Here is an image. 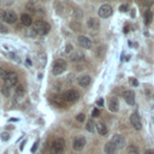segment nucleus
Segmentation results:
<instances>
[{"instance_id": "f257e3e1", "label": "nucleus", "mask_w": 154, "mask_h": 154, "mask_svg": "<svg viewBox=\"0 0 154 154\" xmlns=\"http://www.w3.org/2000/svg\"><path fill=\"white\" fill-rule=\"evenodd\" d=\"M32 29L36 31V34H40V35H46L49 30H51V25L45 22V20H36L34 24H32Z\"/></svg>"}, {"instance_id": "f03ea898", "label": "nucleus", "mask_w": 154, "mask_h": 154, "mask_svg": "<svg viewBox=\"0 0 154 154\" xmlns=\"http://www.w3.org/2000/svg\"><path fill=\"white\" fill-rule=\"evenodd\" d=\"M51 150L53 154H63L65 150V141L63 138L53 141V143L51 144Z\"/></svg>"}, {"instance_id": "7ed1b4c3", "label": "nucleus", "mask_w": 154, "mask_h": 154, "mask_svg": "<svg viewBox=\"0 0 154 154\" xmlns=\"http://www.w3.org/2000/svg\"><path fill=\"white\" fill-rule=\"evenodd\" d=\"M65 70H66V63H65V60L58 59V60H55V61L53 63L52 72H53L54 75H60V73H63Z\"/></svg>"}, {"instance_id": "20e7f679", "label": "nucleus", "mask_w": 154, "mask_h": 154, "mask_svg": "<svg viewBox=\"0 0 154 154\" xmlns=\"http://www.w3.org/2000/svg\"><path fill=\"white\" fill-rule=\"evenodd\" d=\"M78 97H79L78 91H76V90H73V89H70V90H67V91H65V93L63 94V99H64L66 102H75V101L78 100Z\"/></svg>"}, {"instance_id": "39448f33", "label": "nucleus", "mask_w": 154, "mask_h": 154, "mask_svg": "<svg viewBox=\"0 0 154 154\" xmlns=\"http://www.w3.org/2000/svg\"><path fill=\"white\" fill-rule=\"evenodd\" d=\"M4 81H5V84H6V85H8V87H14V85L18 83V75H17L16 72L10 71L8 75H7V77H6Z\"/></svg>"}, {"instance_id": "423d86ee", "label": "nucleus", "mask_w": 154, "mask_h": 154, "mask_svg": "<svg viewBox=\"0 0 154 154\" xmlns=\"http://www.w3.org/2000/svg\"><path fill=\"white\" fill-rule=\"evenodd\" d=\"M112 13H113L112 6L108 5V4H105V5H102V6L99 8V16H100L101 18H107V17H109Z\"/></svg>"}, {"instance_id": "0eeeda50", "label": "nucleus", "mask_w": 154, "mask_h": 154, "mask_svg": "<svg viewBox=\"0 0 154 154\" xmlns=\"http://www.w3.org/2000/svg\"><path fill=\"white\" fill-rule=\"evenodd\" d=\"M111 142L118 148V150H119V149H123V148L125 147V138H124V136H122V135H114V136L112 137Z\"/></svg>"}, {"instance_id": "6e6552de", "label": "nucleus", "mask_w": 154, "mask_h": 154, "mask_svg": "<svg viewBox=\"0 0 154 154\" xmlns=\"http://www.w3.org/2000/svg\"><path fill=\"white\" fill-rule=\"evenodd\" d=\"M130 122H131L132 126H134L136 130H141L142 124H141V119H140V116H138L137 112H134V113L130 116Z\"/></svg>"}, {"instance_id": "1a4fd4ad", "label": "nucleus", "mask_w": 154, "mask_h": 154, "mask_svg": "<svg viewBox=\"0 0 154 154\" xmlns=\"http://www.w3.org/2000/svg\"><path fill=\"white\" fill-rule=\"evenodd\" d=\"M87 144V141H85V138L84 137H77V138H75L73 140V143H72V147H73V149L75 150H82L83 148H84V146Z\"/></svg>"}, {"instance_id": "9d476101", "label": "nucleus", "mask_w": 154, "mask_h": 154, "mask_svg": "<svg viewBox=\"0 0 154 154\" xmlns=\"http://www.w3.org/2000/svg\"><path fill=\"white\" fill-rule=\"evenodd\" d=\"M16 20H17V14L13 11H6V12H4V22L12 24Z\"/></svg>"}, {"instance_id": "9b49d317", "label": "nucleus", "mask_w": 154, "mask_h": 154, "mask_svg": "<svg viewBox=\"0 0 154 154\" xmlns=\"http://www.w3.org/2000/svg\"><path fill=\"white\" fill-rule=\"evenodd\" d=\"M78 43H79L81 47L87 48V49L91 48V46H93L91 40H90L89 37H87V36H79V37H78Z\"/></svg>"}, {"instance_id": "f8f14e48", "label": "nucleus", "mask_w": 154, "mask_h": 154, "mask_svg": "<svg viewBox=\"0 0 154 154\" xmlns=\"http://www.w3.org/2000/svg\"><path fill=\"white\" fill-rule=\"evenodd\" d=\"M123 97L129 105H134L135 103V93L132 90H125L123 93Z\"/></svg>"}, {"instance_id": "ddd939ff", "label": "nucleus", "mask_w": 154, "mask_h": 154, "mask_svg": "<svg viewBox=\"0 0 154 154\" xmlns=\"http://www.w3.org/2000/svg\"><path fill=\"white\" fill-rule=\"evenodd\" d=\"M108 109L111 112H117L119 109V101L117 97H111L108 101Z\"/></svg>"}, {"instance_id": "4468645a", "label": "nucleus", "mask_w": 154, "mask_h": 154, "mask_svg": "<svg viewBox=\"0 0 154 154\" xmlns=\"http://www.w3.org/2000/svg\"><path fill=\"white\" fill-rule=\"evenodd\" d=\"M103 149H105V153H106V154H116V153L118 152V148H117L111 141L105 144V148H103Z\"/></svg>"}, {"instance_id": "2eb2a0df", "label": "nucleus", "mask_w": 154, "mask_h": 154, "mask_svg": "<svg viewBox=\"0 0 154 154\" xmlns=\"http://www.w3.org/2000/svg\"><path fill=\"white\" fill-rule=\"evenodd\" d=\"M87 25H88L90 29H93V30H97L99 26H100V22H99V19H96V18H89L88 22H87Z\"/></svg>"}, {"instance_id": "dca6fc26", "label": "nucleus", "mask_w": 154, "mask_h": 154, "mask_svg": "<svg viewBox=\"0 0 154 154\" xmlns=\"http://www.w3.org/2000/svg\"><path fill=\"white\" fill-rule=\"evenodd\" d=\"M20 20H22V24L25 25V26H30L32 24V19L28 13H23L20 16Z\"/></svg>"}, {"instance_id": "f3484780", "label": "nucleus", "mask_w": 154, "mask_h": 154, "mask_svg": "<svg viewBox=\"0 0 154 154\" xmlns=\"http://www.w3.org/2000/svg\"><path fill=\"white\" fill-rule=\"evenodd\" d=\"M78 84H79L81 87H83V88L88 87V85L90 84V77H89L88 75L81 76V77H79V79H78Z\"/></svg>"}, {"instance_id": "a211bd4d", "label": "nucleus", "mask_w": 154, "mask_h": 154, "mask_svg": "<svg viewBox=\"0 0 154 154\" xmlns=\"http://www.w3.org/2000/svg\"><path fill=\"white\" fill-rule=\"evenodd\" d=\"M96 130H97V132L101 135V136H106L107 135V126L103 124V123H99V124H96Z\"/></svg>"}, {"instance_id": "6ab92c4d", "label": "nucleus", "mask_w": 154, "mask_h": 154, "mask_svg": "<svg viewBox=\"0 0 154 154\" xmlns=\"http://www.w3.org/2000/svg\"><path fill=\"white\" fill-rule=\"evenodd\" d=\"M51 101H52V103H54L57 107L59 106V107H61V106H64L65 105V100L63 99V96L61 97H58V96H53L52 99H51Z\"/></svg>"}, {"instance_id": "aec40b11", "label": "nucleus", "mask_w": 154, "mask_h": 154, "mask_svg": "<svg viewBox=\"0 0 154 154\" xmlns=\"http://www.w3.org/2000/svg\"><path fill=\"white\" fill-rule=\"evenodd\" d=\"M83 58H84V54H83L82 52H76V53H73V54L70 57L71 61H73V63L79 61V60H83Z\"/></svg>"}, {"instance_id": "412c9836", "label": "nucleus", "mask_w": 154, "mask_h": 154, "mask_svg": "<svg viewBox=\"0 0 154 154\" xmlns=\"http://www.w3.org/2000/svg\"><path fill=\"white\" fill-rule=\"evenodd\" d=\"M152 20H153V13H152V11H146L144 12V23H146V25H149L150 23H152Z\"/></svg>"}, {"instance_id": "4be33fe9", "label": "nucleus", "mask_w": 154, "mask_h": 154, "mask_svg": "<svg viewBox=\"0 0 154 154\" xmlns=\"http://www.w3.org/2000/svg\"><path fill=\"white\" fill-rule=\"evenodd\" d=\"M24 94H25V88L23 87V85H17V88H16V96H18V97H23L24 96Z\"/></svg>"}, {"instance_id": "5701e85b", "label": "nucleus", "mask_w": 154, "mask_h": 154, "mask_svg": "<svg viewBox=\"0 0 154 154\" xmlns=\"http://www.w3.org/2000/svg\"><path fill=\"white\" fill-rule=\"evenodd\" d=\"M1 93H2V95H4V96H10V94H11L10 87H8V85H6V84H4V85H2V88H1Z\"/></svg>"}, {"instance_id": "b1692460", "label": "nucleus", "mask_w": 154, "mask_h": 154, "mask_svg": "<svg viewBox=\"0 0 154 154\" xmlns=\"http://www.w3.org/2000/svg\"><path fill=\"white\" fill-rule=\"evenodd\" d=\"M85 129H87L89 132H93V131L95 130V124H94V122H93V120H89V122L87 123V125H85Z\"/></svg>"}, {"instance_id": "393cba45", "label": "nucleus", "mask_w": 154, "mask_h": 154, "mask_svg": "<svg viewBox=\"0 0 154 154\" xmlns=\"http://www.w3.org/2000/svg\"><path fill=\"white\" fill-rule=\"evenodd\" d=\"M128 153L129 154H138V149H137V147H135L134 144H131V146L128 147Z\"/></svg>"}, {"instance_id": "a878e982", "label": "nucleus", "mask_w": 154, "mask_h": 154, "mask_svg": "<svg viewBox=\"0 0 154 154\" xmlns=\"http://www.w3.org/2000/svg\"><path fill=\"white\" fill-rule=\"evenodd\" d=\"M8 72H10V71H7L6 69H4V67H0V78L5 79V78L7 77V75H8Z\"/></svg>"}, {"instance_id": "bb28decb", "label": "nucleus", "mask_w": 154, "mask_h": 154, "mask_svg": "<svg viewBox=\"0 0 154 154\" xmlns=\"http://www.w3.org/2000/svg\"><path fill=\"white\" fill-rule=\"evenodd\" d=\"M105 52H106V47H105V46H100L99 49H97V55H99L100 58H102L103 54H105Z\"/></svg>"}, {"instance_id": "cd10ccee", "label": "nucleus", "mask_w": 154, "mask_h": 154, "mask_svg": "<svg viewBox=\"0 0 154 154\" xmlns=\"http://www.w3.org/2000/svg\"><path fill=\"white\" fill-rule=\"evenodd\" d=\"M138 2L146 7H149L152 4H153V0H138Z\"/></svg>"}, {"instance_id": "c85d7f7f", "label": "nucleus", "mask_w": 154, "mask_h": 154, "mask_svg": "<svg viewBox=\"0 0 154 154\" xmlns=\"http://www.w3.org/2000/svg\"><path fill=\"white\" fill-rule=\"evenodd\" d=\"M76 119H77V122H84V119H85V116L83 114V113H79V114H77L76 116Z\"/></svg>"}, {"instance_id": "c756f323", "label": "nucleus", "mask_w": 154, "mask_h": 154, "mask_svg": "<svg viewBox=\"0 0 154 154\" xmlns=\"http://www.w3.org/2000/svg\"><path fill=\"white\" fill-rule=\"evenodd\" d=\"M71 28H72L75 31H79V30H81V25H79L78 23H77V24H76V23H71Z\"/></svg>"}, {"instance_id": "7c9ffc66", "label": "nucleus", "mask_w": 154, "mask_h": 154, "mask_svg": "<svg viewBox=\"0 0 154 154\" xmlns=\"http://www.w3.org/2000/svg\"><path fill=\"white\" fill-rule=\"evenodd\" d=\"M38 57H40L38 59H41V61H42V65H45V63H46V54L45 53H41Z\"/></svg>"}, {"instance_id": "2f4dec72", "label": "nucleus", "mask_w": 154, "mask_h": 154, "mask_svg": "<svg viewBox=\"0 0 154 154\" xmlns=\"http://www.w3.org/2000/svg\"><path fill=\"white\" fill-rule=\"evenodd\" d=\"M91 116H93V117H99V116H100V111H99L97 108H94L93 112H91Z\"/></svg>"}, {"instance_id": "473e14b6", "label": "nucleus", "mask_w": 154, "mask_h": 154, "mask_svg": "<svg viewBox=\"0 0 154 154\" xmlns=\"http://www.w3.org/2000/svg\"><path fill=\"white\" fill-rule=\"evenodd\" d=\"M119 11L126 12V11H128V5H122V6H119Z\"/></svg>"}, {"instance_id": "72a5a7b5", "label": "nucleus", "mask_w": 154, "mask_h": 154, "mask_svg": "<svg viewBox=\"0 0 154 154\" xmlns=\"http://www.w3.org/2000/svg\"><path fill=\"white\" fill-rule=\"evenodd\" d=\"M129 81H130V83H131L132 85H135V87H137V85H138V82H137V79H135V78H130Z\"/></svg>"}, {"instance_id": "f704fd0d", "label": "nucleus", "mask_w": 154, "mask_h": 154, "mask_svg": "<svg viewBox=\"0 0 154 154\" xmlns=\"http://www.w3.org/2000/svg\"><path fill=\"white\" fill-rule=\"evenodd\" d=\"M1 138H2L4 141H7V140H8V134H6V132H4V134L1 135Z\"/></svg>"}, {"instance_id": "c9c22d12", "label": "nucleus", "mask_w": 154, "mask_h": 154, "mask_svg": "<svg viewBox=\"0 0 154 154\" xmlns=\"http://www.w3.org/2000/svg\"><path fill=\"white\" fill-rule=\"evenodd\" d=\"M71 49H72V46H71V45H67V46H66V48H65V53L71 52Z\"/></svg>"}, {"instance_id": "e433bc0d", "label": "nucleus", "mask_w": 154, "mask_h": 154, "mask_svg": "<svg viewBox=\"0 0 154 154\" xmlns=\"http://www.w3.org/2000/svg\"><path fill=\"white\" fill-rule=\"evenodd\" d=\"M0 31H2V32H7V29H6V26H4L1 23H0Z\"/></svg>"}, {"instance_id": "4c0bfd02", "label": "nucleus", "mask_w": 154, "mask_h": 154, "mask_svg": "<svg viewBox=\"0 0 154 154\" xmlns=\"http://www.w3.org/2000/svg\"><path fill=\"white\" fill-rule=\"evenodd\" d=\"M96 105H97V106H102V105H103V100H102V99H99V100L96 101Z\"/></svg>"}, {"instance_id": "58836bf2", "label": "nucleus", "mask_w": 154, "mask_h": 154, "mask_svg": "<svg viewBox=\"0 0 154 154\" xmlns=\"http://www.w3.org/2000/svg\"><path fill=\"white\" fill-rule=\"evenodd\" d=\"M144 154H154V149H148V150H146Z\"/></svg>"}, {"instance_id": "ea45409f", "label": "nucleus", "mask_w": 154, "mask_h": 154, "mask_svg": "<svg viewBox=\"0 0 154 154\" xmlns=\"http://www.w3.org/2000/svg\"><path fill=\"white\" fill-rule=\"evenodd\" d=\"M37 144H38V142H35V144H34V147H32L31 152H35V150H36V148H37Z\"/></svg>"}]
</instances>
